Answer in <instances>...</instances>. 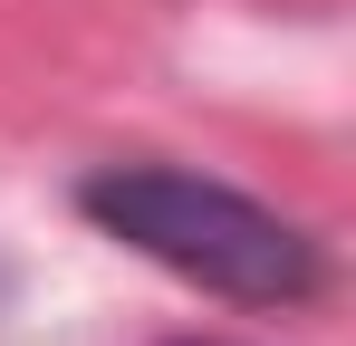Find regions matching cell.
Masks as SVG:
<instances>
[{
	"label": "cell",
	"mask_w": 356,
	"mask_h": 346,
	"mask_svg": "<svg viewBox=\"0 0 356 346\" xmlns=\"http://www.w3.org/2000/svg\"><path fill=\"white\" fill-rule=\"evenodd\" d=\"M77 212L106 240H125L135 260L174 270L202 298H232V308H308L327 288V250L308 222L193 164H97L77 183Z\"/></svg>",
	"instance_id": "obj_1"
},
{
	"label": "cell",
	"mask_w": 356,
	"mask_h": 346,
	"mask_svg": "<svg viewBox=\"0 0 356 346\" xmlns=\"http://www.w3.org/2000/svg\"><path fill=\"white\" fill-rule=\"evenodd\" d=\"M174 346H232V337H174Z\"/></svg>",
	"instance_id": "obj_2"
},
{
	"label": "cell",
	"mask_w": 356,
	"mask_h": 346,
	"mask_svg": "<svg viewBox=\"0 0 356 346\" xmlns=\"http://www.w3.org/2000/svg\"><path fill=\"white\" fill-rule=\"evenodd\" d=\"M0 298H10V270H0Z\"/></svg>",
	"instance_id": "obj_3"
}]
</instances>
